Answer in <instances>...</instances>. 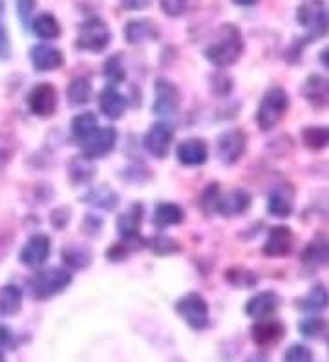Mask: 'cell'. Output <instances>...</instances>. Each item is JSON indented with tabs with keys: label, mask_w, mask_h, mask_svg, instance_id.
<instances>
[{
	"label": "cell",
	"mask_w": 329,
	"mask_h": 362,
	"mask_svg": "<svg viewBox=\"0 0 329 362\" xmlns=\"http://www.w3.org/2000/svg\"><path fill=\"white\" fill-rule=\"evenodd\" d=\"M225 279L231 286L240 287V289H249V287H255L258 282V276H256L253 271L243 269V267H233L225 273Z\"/></svg>",
	"instance_id": "1f68e13d"
},
{
	"label": "cell",
	"mask_w": 329,
	"mask_h": 362,
	"mask_svg": "<svg viewBox=\"0 0 329 362\" xmlns=\"http://www.w3.org/2000/svg\"><path fill=\"white\" fill-rule=\"evenodd\" d=\"M304 310L309 313H321L329 305V293L324 286H313L300 302Z\"/></svg>",
	"instance_id": "4316f807"
},
{
	"label": "cell",
	"mask_w": 329,
	"mask_h": 362,
	"mask_svg": "<svg viewBox=\"0 0 329 362\" xmlns=\"http://www.w3.org/2000/svg\"><path fill=\"white\" fill-rule=\"evenodd\" d=\"M241 52H243V40L240 30L233 24H224L219 28L216 39L207 46L205 57L214 66L225 68L234 64L240 59Z\"/></svg>",
	"instance_id": "6da1fadb"
},
{
	"label": "cell",
	"mask_w": 329,
	"mask_h": 362,
	"mask_svg": "<svg viewBox=\"0 0 329 362\" xmlns=\"http://www.w3.org/2000/svg\"><path fill=\"white\" fill-rule=\"evenodd\" d=\"M175 311L192 329H203L209 322V305L197 293H189L180 298Z\"/></svg>",
	"instance_id": "8992f818"
},
{
	"label": "cell",
	"mask_w": 329,
	"mask_h": 362,
	"mask_svg": "<svg viewBox=\"0 0 329 362\" xmlns=\"http://www.w3.org/2000/svg\"><path fill=\"white\" fill-rule=\"evenodd\" d=\"M175 154H178V161L185 167H200L207 161L209 152H207V143L203 139L190 137V139L180 143Z\"/></svg>",
	"instance_id": "9a60e30c"
},
{
	"label": "cell",
	"mask_w": 329,
	"mask_h": 362,
	"mask_svg": "<svg viewBox=\"0 0 329 362\" xmlns=\"http://www.w3.org/2000/svg\"><path fill=\"white\" fill-rule=\"evenodd\" d=\"M321 61H322V64H324V66L329 70V46L321 53Z\"/></svg>",
	"instance_id": "ee69618b"
},
{
	"label": "cell",
	"mask_w": 329,
	"mask_h": 362,
	"mask_svg": "<svg viewBox=\"0 0 329 362\" xmlns=\"http://www.w3.org/2000/svg\"><path fill=\"white\" fill-rule=\"evenodd\" d=\"M52 243L46 234H35L31 236L21 251V262L28 267H40L44 262L48 260Z\"/></svg>",
	"instance_id": "4fadbf2b"
},
{
	"label": "cell",
	"mask_w": 329,
	"mask_h": 362,
	"mask_svg": "<svg viewBox=\"0 0 329 362\" xmlns=\"http://www.w3.org/2000/svg\"><path fill=\"white\" fill-rule=\"evenodd\" d=\"M294 247V234L289 227L277 226L272 227L267 234L265 245H263V255L271 258L287 257Z\"/></svg>",
	"instance_id": "8fae6325"
},
{
	"label": "cell",
	"mask_w": 329,
	"mask_h": 362,
	"mask_svg": "<svg viewBox=\"0 0 329 362\" xmlns=\"http://www.w3.org/2000/svg\"><path fill=\"white\" fill-rule=\"evenodd\" d=\"M143 220V205L134 204L127 212H123L117 220L119 236L125 242H136L139 240V226Z\"/></svg>",
	"instance_id": "e0dca14e"
},
{
	"label": "cell",
	"mask_w": 329,
	"mask_h": 362,
	"mask_svg": "<svg viewBox=\"0 0 329 362\" xmlns=\"http://www.w3.org/2000/svg\"><path fill=\"white\" fill-rule=\"evenodd\" d=\"M233 2L238 6H255L258 0H233Z\"/></svg>",
	"instance_id": "bcb514c9"
},
{
	"label": "cell",
	"mask_w": 329,
	"mask_h": 362,
	"mask_svg": "<svg viewBox=\"0 0 329 362\" xmlns=\"http://www.w3.org/2000/svg\"><path fill=\"white\" fill-rule=\"evenodd\" d=\"M280 305V298H278L277 293L272 291H263L260 295H255L247 302L246 305V313L249 315L250 318H267L269 315L275 313Z\"/></svg>",
	"instance_id": "ac0fdd59"
},
{
	"label": "cell",
	"mask_w": 329,
	"mask_h": 362,
	"mask_svg": "<svg viewBox=\"0 0 329 362\" xmlns=\"http://www.w3.org/2000/svg\"><path fill=\"white\" fill-rule=\"evenodd\" d=\"M267 209L272 216L287 218L293 214V190L289 185H278L271 190Z\"/></svg>",
	"instance_id": "d6986e66"
},
{
	"label": "cell",
	"mask_w": 329,
	"mask_h": 362,
	"mask_svg": "<svg viewBox=\"0 0 329 362\" xmlns=\"http://www.w3.org/2000/svg\"><path fill=\"white\" fill-rule=\"evenodd\" d=\"M284 362H313V354L306 346L294 344L285 351Z\"/></svg>",
	"instance_id": "74e56055"
},
{
	"label": "cell",
	"mask_w": 329,
	"mask_h": 362,
	"mask_svg": "<svg viewBox=\"0 0 329 362\" xmlns=\"http://www.w3.org/2000/svg\"><path fill=\"white\" fill-rule=\"evenodd\" d=\"M181 221H183V211H181L180 205L159 204L156 207V212H154V226L159 227V229L178 226Z\"/></svg>",
	"instance_id": "484cf974"
},
{
	"label": "cell",
	"mask_w": 329,
	"mask_h": 362,
	"mask_svg": "<svg viewBox=\"0 0 329 362\" xmlns=\"http://www.w3.org/2000/svg\"><path fill=\"white\" fill-rule=\"evenodd\" d=\"M296 17H299L300 26L306 28L313 39H321L329 33V15L322 8L321 0H313L300 6Z\"/></svg>",
	"instance_id": "277c9868"
},
{
	"label": "cell",
	"mask_w": 329,
	"mask_h": 362,
	"mask_svg": "<svg viewBox=\"0 0 329 362\" xmlns=\"http://www.w3.org/2000/svg\"><path fill=\"white\" fill-rule=\"evenodd\" d=\"M105 76L108 81L121 83L125 79V68L121 64V57H110L105 64Z\"/></svg>",
	"instance_id": "8d00e7d4"
},
{
	"label": "cell",
	"mask_w": 329,
	"mask_h": 362,
	"mask_svg": "<svg viewBox=\"0 0 329 362\" xmlns=\"http://www.w3.org/2000/svg\"><path fill=\"white\" fill-rule=\"evenodd\" d=\"M289 108V98L282 88H271L260 101L256 112V123L262 130L275 129Z\"/></svg>",
	"instance_id": "7a4b0ae2"
},
{
	"label": "cell",
	"mask_w": 329,
	"mask_h": 362,
	"mask_svg": "<svg viewBox=\"0 0 329 362\" xmlns=\"http://www.w3.org/2000/svg\"><path fill=\"white\" fill-rule=\"evenodd\" d=\"M31 28H33V33L40 39H57V37H61V26H59L57 18L50 13L39 15L33 21Z\"/></svg>",
	"instance_id": "83f0119b"
},
{
	"label": "cell",
	"mask_w": 329,
	"mask_h": 362,
	"mask_svg": "<svg viewBox=\"0 0 329 362\" xmlns=\"http://www.w3.org/2000/svg\"><path fill=\"white\" fill-rule=\"evenodd\" d=\"M81 148H83L84 158L90 159H99L108 156L110 152L114 151L115 143H117V130L112 127L106 129H97L92 136H88L84 141H81Z\"/></svg>",
	"instance_id": "ba28073f"
},
{
	"label": "cell",
	"mask_w": 329,
	"mask_h": 362,
	"mask_svg": "<svg viewBox=\"0 0 329 362\" xmlns=\"http://www.w3.org/2000/svg\"><path fill=\"white\" fill-rule=\"evenodd\" d=\"M154 114L161 115V117H168V115L178 114L180 110V92L175 88V84H172L167 79H158L154 83Z\"/></svg>",
	"instance_id": "52a82bcc"
},
{
	"label": "cell",
	"mask_w": 329,
	"mask_h": 362,
	"mask_svg": "<svg viewBox=\"0 0 329 362\" xmlns=\"http://www.w3.org/2000/svg\"><path fill=\"white\" fill-rule=\"evenodd\" d=\"M247 362H269L265 355H253L250 358H247Z\"/></svg>",
	"instance_id": "f6af8a7d"
},
{
	"label": "cell",
	"mask_w": 329,
	"mask_h": 362,
	"mask_svg": "<svg viewBox=\"0 0 329 362\" xmlns=\"http://www.w3.org/2000/svg\"><path fill=\"white\" fill-rule=\"evenodd\" d=\"M71 284V273L62 269V267H50V269H40L31 276L30 286L31 291L37 298H52L59 295Z\"/></svg>",
	"instance_id": "3957f363"
},
{
	"label": "cell",
	"mask_w": 329,
	"mask_h": 362,
	"mask_svg": "<svg viewBox=\"0 0 329 362\" xmlns=\"http://www.w3.org/2000/svg\"><path fill=\"white\" fill-rule=\"evenodd\" d=\"M97 130V117L92 112H84V114L75 115L71 121V134L75 139L84 141L88 136H92Z\"/></svg>",
	"instance_id": "f1b7e54d"
},
{
	"label": "cell",
	"mask_w": 329,
	"mask_h": 362,
	"mask_svg": "<svg viewBox=\"0 0 329 362\" xmlns=\"http://www.w3.org/2000/svg\"><path fill=\"white\" fill-rule=\"evenodd\" d=\"M110 45V30L101 18H90L79 28L77 46L92 53H101Z\"/></svg>",
	"instance_id": "5b68a950"
},
{
	"label": "cell",
	"mask_w": 329,
	"mask_h": 362,
	"mask_svg": "<svg viewBox=\"0 0 329 362\" xmlns=\"http://www.w3.org/2000/svg\"><path fill=\"white\" fill-rule=\"evenodd\" d=\"M302 262L309 267H324L329 265V240L316 238L302 251Z\"/></svg>",
	"instance_id": "cb8c5ba5"
},
{
	"label": "cell",
	"mask_w": 329,
	"mask_h": 362,
	"mask_svg": "<svg viewBox=\"0 0 329 362\" xmlns=\"http://www.w3.org/2000/svg\"><path fill=\"white\" fill-rule=\"evenodd\" d=\"M325 326H328V324H325V320H322V318H306V320L300 322L299 332L302 333L304 337H307V339H315V337L324 335Z\"/></svg>",
	"instance_id": "e575fe53"
},
{
	"label": "cell",
	"mask_w": 329,
	"mask_h": 362,
	"mask_svg": "<svg viewBox=\"0 0 329 362\" xmlns=\"http://www.w3.org/2000/svg\"><path fill=\"white\" fill-rule=\"evenodd\" d=\"M6 2L0 0V59H6L9 55V39L8 30H6Z\"/></svg>",
	"instance_id": "f35d334b"
},
{
	"label": "cell",
	"mask_w": 329,
	"mask_h": 362,
	"mask_svg": "<svg viewBox=\"0 0 329 362\" xmlns=\"http://www.w3.org/2000/svg\"><path fill=\"white\" fill-rule=\"evenodd\" d=\"M302 139L309 148H324L329 145V127H309V129L302 130Z\"/></svg>",
	"instance_id": "d6a6232c"
},
{
	"label": "cell",
	"mask_w": 329,
	"mask_h": 362,
	"mask_svg": "<svg viewBox=\"0 0 329 362\" xmlns=\"http://www.w3.org/2000/svg\"><path fill=\"white\" fill-rule=\"evenodd\" d=\"M302 95L315 106L329 103V79L322 76H309L302 84Z\"/></svg>",
	"instance_id": "44dd1931"
},
{
	"label": "cell",
	"mask_w": 329,
	"mask_h": 362,
	"mask_svg": "<svg viewBox=\"0 0 329 362\" xmlns=\"http://www.w3.org/2000/svg\"><path fill=\"white\" fill-rule=\"evenodd\" d=\"M247 146V136L241 132L240 129H233L224 132L218 137V143H216V148H218L219 159L224 161L225 165L236 163L238 159L243 156Z\"/></svg>",
	"instance_id": "9c48e42d"
},
{
	"label": "cell",
	"mask_w": 329,
	"mask_h": 362,
	"mask_svg": "<svg viewBox=\"0 0 329 362\" xmlns=\"http://www.w3.org/2000/svg\"><path fill=\"white\" fill-rule=\"evenodd\" d=\"M250 207V196L247 190H231L229 194L218 196L214 204V211L225 218L238 216Z\"/></svg>",
	"instance_id": "5bb4252c"
},
{
	"label": "cell",
	"mask_w": 329,
	"mask_h": 362,
	"mask_svg": "<svg viewBox=\"0 0 329 362\" xmlns=\"http://www.w3.org/2000/svg\"><path fill=\"white\" fill-rule=\"evenodd\" d=\"M159 4L168 17H180L189 8V0H159Z\"/></svg>",
	"instance_id": "ab89813d"
},
{
	"label": "cell",
	"mask_w": 329,
	"mask_h": 362,
	"mask_svg": "<svg viewBox=\"0 0 329 362\" xmlns=\"http://www.w3.org/2000/svg\"><path fill=\"white\" fill-rule=\"evenodd\" d=\"M28 106L35 115L48 117L57 108V90L48 83L37 84L28 95Z\"/></svg>",
	"instance_id": "30bf717a"
},
{
	"label": "cell",
	"mask_w": 329,
	"mask_h": 362,
	"mask_svg": "<svg viewBox=\"0 0 329 362\" xmlns=\"http://www.w3.org/2000/svg\"><path fill=\"white\" fill-rule=\"evenodd\" d=\"M125 39L130 45H143L149 40H156L158 39V28L149 18H145V21L136 18L125 26Z\"/></svg>",
	"instance_id": "ffe728a7"
},
{
	"label": "cell",
	"mask_w": 329,
	"mask_h": 362,
	"mask_svg": "<svg viewBox=\"0 0 329 362\" xmlns=\"http://www.w3.org/2000/svg\"><path fill=\"white\" fill-rule=\"evenodd\" d=\"M22 308V293L17 286L0 287V315L13 317Z\"/></svg>",
	"instance_id": "d4e9b609"
},
{
	"label": "cell",
	"mask_w": 329,
	"mask_h": 362,
	"mask_svg": "<svg viewBox=\"0 0 329 362\" xmlns=\"http://www.w3.org/2000/svg\"><path fill=\"white\" fill-rule=\"evenodd\" d=\"M150 247L154 249V252H158L161 257H167L172 252L180 251V245L174 242L172 238H165V236H159V238L150 240Z\"/></svg>",
	"instance_id": "d590c367"
},
{
	"label": "cell",
	"mask_w": 329,
	"mask_h": 362,
	"mask_svg": "<svg viewBox=\"0 0 329 362\" xmlns=\"http://www.w3.org/2000/svg\"><path fill=\"white\" fill-rule=\"evenodd\" d=\"M99 108L108 119H119L127 110V101L114 86H106L101 93H99Z\"/></svg>",
	"instance_id": "7402d4cb"
},
{
	"label": "cell",
	"mask_w": 329,
	"mask_h": 362,
	"mask_svg": "<svg viewBox=\"0 0 329 362\" xmlns=\"http://www.w3.org/2000/svg\"><path fill=\"white\" fill-rule=\"evenodd\" d=\"M64 262L70 267L81 269L90 264V252L83 247H66L64 249Z\"/></svg>",
	"instance_id": "836d02e7"
},
{
	"label": "cell",
	"mask_w": 329,
	"mask_h": 362,
	"mask_svg": "<svg viewBox=\"0 0 329 362\" xmlns=\"http://www.w3.org/2000/svg\"><path fill=\"white\" fill-rule=\"evenodd\" d=\"M253 340L258 346H271L278 344V340L284 337V326L277 320H265L262 318L258 324L253 326Z\"/></svg>",
	"instance_id": "603a6c76"
},
{
	"label": "cell",
	"mask_w": 329,
	"mask_h": 362,
	"mask_svg": "<svg viewBox=\"0 0 329 362\" xmlns=\"http://www.w3.org/2000/svg\"><path fill=\"white\" fill-rule=\"evenodd\" d=\"M92 95V84L84 77H77L68 84V101L74 106L86 105Z\"/></svg>",
	"instance_id": "f546056e"
},
{
	"label": "cell",
	"mask_w": 329,
	"mask_h": 362,
	"mask_svg": "<svg viewBox=\"0 0 329 362\" xmlns=\"http://www.w3.org/2000/svg\"><path fill=\"white\" fill-rule=\"evenodd\" d=\"M90 205L99 209H105V211H110V209H114L117 205L119 198L115 192H112L106 187H99V189H93L92 192H88V196L84 198Z\"/></svg>",
	"instance_id": "4dcf8cb0"
},
{
	"label": "cell",
	"mask_w": 329,
	"mask_h": 362,
	"mask_svg": "<svg viewBox=\"0 0 329 362\" xmlns=\"http://www.w3.org/2000/svg\"><path fill=\"white\" fill-rule=\"evenodd\" d=\"M9 340H11V335H9V332L6 329V326H0V351H2L4 346H8Z\"/></svg>",
	"instance_id": "7bdbcfd3"
},
{
	"label": "cell",
	"mask_w": 329,
	"mask_h": 362,
	"mask_svg": "<svg viewBox=\"0 0 329 362\" xmlns=\"http://www.w3.org/2000/svg\"><path fill=\"white\" fill-rule=\"evenodd\" d=\"M174 130L167 123H156L145 136V148L154 158H165L171 152Z\"/></svg>",
	"instance_id": "7c38bea8"
},
{
	"label": "cell",
	"mask_w": 329,
	"mask_h": 362,
	"mask_svg": "<svg viewBox=\"0 0 329 362\" xmlns=\"http://www.w3.org/2000/svg\"><path fill=\"white\" fill-rule=\"evenodd\" d=\"M30 59L33 62L35 70L39 71L57 70V68H61L64 64V55L61 53V49L52 48L48 45L33 46L30 52Z\"/></svg>",
	"instance_id": "2e32d148"
},
{
	"label": "cell",
	"mask_w": 329,
	"mask_h": 362,
	"mask_svg": "<svg viewBox=\"0 0 329 362\" xmlns=\"http://www.w3.org/2000/svg\"><path fill=\"white\" fill-rule=\"evenodd\" d=\"M33 8H35V0H17L18 17L24 24H28V21H30Z\"/></svg>",
	"instance_id": "60d3db41"
},
{
	"label": "cell",
	"mask_w": 329,
	"mask_h": 362,
	"mask_svg": "<svg viewBox=\"0 0 329 362\" xmlns=\"http://www.w3.org/2000/svg\"><path fill=\"white\" fill-rule=\"evenodd\" d=\"M150 0H123L125 9H143L149 8Z\"/></svg>",
	"instance_id": "b9f144b4"
}]
</instances>
